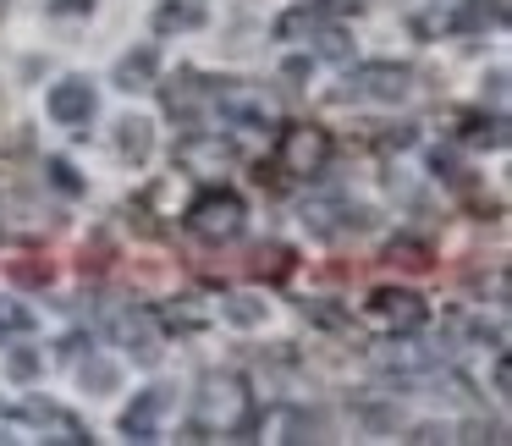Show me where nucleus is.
Wrapping results in <instances>:
<instances>
[{"instance_id": "nucleus-10", "label": "nucleus", "mask_w": 512, "mask_h": 446, "mask_svg": "<svg viewBox=\"0 0 512 446\" xmlns=\"http://www.w3.org/2000/svg\"><path fill=\"white\" fill-rule=\"evenodd\" d=\"M116 336H122V342H133L138 364H155V358H160V342H155V331H149L144 314H122V320H116Z\"/></svg>"}, {"instance_id": "nucleus-21", "label": "nucleus", "mask_w": 512, "mask_h": 446, "mask_svg": "<svg viewBox=\"0 0 512 446\" xmlns=\"http://www.w3.org/2000/svg\"><path fill=\"white\" fill-rule=\"evenodd\" d=\"M83 6H94V0H56V12H83Z\"/></svg>"}, {"instance_id": "nucleus-16", "label": "nucleus", "mask_w": 512, "mask_h": 446, "mask_svg": "<svg viewBox=\"0 0 512 446\" xmlns=\"http://www.w3.org/2000/svg\"><path fill=\"white\" fill-rule=\"evenodd\" d=\"M182 160H193V166H226L232 155H226L221 138H210V144H188V149H182Z\"/></svg>"}, {"instance_id": "nucleus-11", "label": "nucleus", "mask_w": 512, "mask_h": 446, "mask_svg": "<svg viewBox=\"0 0 512 446\" xmlns=\"http://www.w3.org/2000/svg\"><path fill=\"white\" fill-rule=\"evenodd\" d=\"M265 314H270V303L254 298V292H237V298L221 303V320L226 325H265Z\"/></svg>"}, {"instance_id": "nucleus-6", "label": "nucleus", "mask_w": 512, "mask_h": 446, "mask_svg": "<svg viewBox=\"0 0 512 446\" xmlns=\"http://www.w3.org/2000/svg\"><path fill=\"white\" fill-rule=\"evenodd\" d=\"M50 122H61V127H83V122H89V116H94V105H100V100H94V89H89V83H83V78H67V83H56V89H50Z\"/></svg>"}, {"instance_id": "nucleus-17", "label": "nucleus", "mask_w": 512, "mask_h": 446, "mask_svg": "<svg viewBox=\"0 0 512 446\" xmlns=\"http://www.w3.org/2000/svg\"><path fill=\"white\" fill-rule=\"evenodd\" d=\"M303 28H309V34H320V17H314V12H287L276 34H281V39H292V34H303Z\"/></svg>"}, {"instance_id": "nucleus-9", "label": "nucleus", "mask_w": 512, "mask_h": 446, "mask_svg": "<svg viewBox=\"0 0 512 446\" xmlns=\"http://www.w3.org/2000/svg\"><path fill=\"white\" fill-rule=\"evenodd\" d=\"M23 419H28V424H39V430H56V441H89L78 419H67L61 408H45V402H28Z\"/></svg>"}, {"instance_id": "nucleus-3", "label": "nucleus", "mask_w": 512, "mask_h": 446, "mask_svg": "<svg viewBox=\"0 0 512 446\" xmlns=\"http://www.w3.org/2000/svg\"><path fill=\"white\" fill-rule=\"evenodd\" d=\"M342 100H358V105H397V100H408V72L402 67H353L347 72V89H342Z\"/></svg>"}, {"instance_id": "nucleus-13", "label": "nucleus", "mask_w": 512, "mask_h": 446, "mask_svg": "<svg viewBox=\"0 0 512 446\" xmlns=\"http://www.w3.org/2000/svg\"><path fill=\"white\" fill-rule=\"evenodd\" d=\"M78 375H83V386H89L94 397L116 391V380H122V375H116V364H111V358H83V369H78Z\"/></svg>"}, {"instance_id": "nucleus-7", "label": "nucleus", "mask_w": 512, "mask_h": 446, "mask_svg": "<svg viewBox=\"0 0 512 446\" xmlns=\"http://www.w3.org/2000/svg\"><path fill=\"white\" fill-rule=\"evenodd\" d=\"M160 408H166V391H138L133 408L122 413V435H127V441H155V435H160Z\"/></svg>"}, {"instance_id": "nucleus-15", "label": "nucleus", "mask_w": 512, "mask_h": 446, "mask_svg": "<svg viewBox=\"0 0 512 446\" xmlns=\"http://www.w3.org/2000/svg\"><path fill=\"white\" fill-rule=\"evenodd\" d=\"M23 331H34V314L23 303H0V336H23Z\"/></svg>"}, {"instance_id": "nucleus-12", "label": "nucleus", "mask_w": 512, "mask_h": 446, "mask_svg": "<svg viewBox=\"0 0 512 446\" xmlns=\"http://www.w3.org/2000/svg\"><path fill=\"white\" fill-rule=\"evenodd\" d=\"M149 72H155V50H138V56H127L122 67H116V83H122L127 94L149 89Z\"/></svg>"}, {"instance_id": "nucleus-5", "label": "nucleus", "mask_w": 512, "mask_h": 446, "mask_svg": "<svg viewBox=\"0 0 512 446\" xmlns=\"http://www.w3.org/2000/svg\"><path fill=\"white\" fill-rule=\"evenodd\" d=\"M325 160H331V138H325V127H287V138H281V171H292V177H314V171H325Z\"/></svg>"}, {"instance_id": "nucleus-20", "label": "nucleus", "mask_w": 512, "mask_h": 446, "mask_svg": "<svg viewBox=\"0 0 512 446\" xmlns=\"http://www.w3.org/2000/svg\"><path fill=\"white\" fill-rule=\"evenodd\" d=\"M12 375L17 380H34L39 375V353H12Z\"/></svg>"}, {"instance_id": "nucleus-2", "label": "nucleus", "mask_w": 512, "mask_h": 446, "mask_svg": "<svg viewBox=\"0 0 512 446\" xmlns=\"http://www.w3.org/2000/svg\"><path fill=\"white\" fill-rule=\"evenodd\" d=\"M188 226L199 237H210V243L237 237V232H243V199H237V193H221V188L199 193V199H193V210H188Z\"/></svg>"}, {"instance_id": "nucleus-1", "label": "nucleus", "mask_w": 512, "mask_h": 446, "mask_svg": "<svg viewBox=\"0 0 512 446\" xmlns=\"http://www.w3.org/2000/svg\"><path fill=\"white\" fill-rule=\"evenodd\" d=\"M248 419V391L237 375H204L199 386V424L210 430H237Z\"/></svg>"}, {"instance_id": "nucleus-14", "label": "nucleus", "mask_w": 512, "mask_h": 446, "mask_svg": "<svg viewBox=\"0 0 512 446\" xmlns=\"http://www.w3.org/2000/svg\"><path fill=\"white\" fill-rule=\"evenodd\" d=\"M116 144H122L127 160H144V155H149V122H144V116H127V122H122V138H116Z\"/></svg>"}, {"instance_id": "nucleus-8", "label": "nucleus", "mask_w": 512, "mask_h": 446, "mask_svg": "<svg viewBox=\"0 0 512 446\" xmlns=\"http://www.w3.org/2000/svg\"><path fill=\"white\" fill-rule=\"evenodd\" d=\"M369 309L380 314V320L391 325V331H419L424 325V303L413 298V292H375V303H369Z\"/></svg>"}, {"instance_id": "nucleus-4", "label": "nucleus", "mask_w": 512, "mask_h": 446, "mask_svg": "<svg viewBox=\"0 0 512 446\" xmlns=\"http://www.w3.org/2000/svg\"><path fill=\"white\" fill-rule=\"evenodd\" d=\"M215 116L232 127H276V105H270L265 89H248V83H232V89L215 94Z\"/></svg>"}, {"instance_id": "nucleus-19", "label": "nucleus", "mask_w": 512, "mask_h": 446, "mask_svg": "<svg viewBox=\"0 0 512 446\" xmlns=\"http://www.w3.org/2000/svg\"><path fill=\"white\" fill-rule=\"evenodd\" d=\"M320 56H331V61H342V56H347V39L336 34V28H325V34H320Z\"/></svg>"}, {"instance_id": "nucleus-18", "label": "nucleus", "mask_w": 512, "mask_h": 446, "mask_svg": "<svg viewBox=\"0 0 512 446\" xmlns=\"http://www.w3.org/2000/svg\"><path fill=\"white\" fill-rule=\"evenodd\" d=\"M50 182H56L61 193H78V188H83V182L72 177V166H67V160H50Z\"/></svg>"}]
</instances>
